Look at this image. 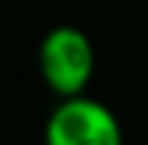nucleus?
Here are the masks:
<instances>
[{"label": "nucleus", "instance_id": "nucleus-1", "mask_svg": "<svg viewBox=\"0 0 148 145\" xmlns=\"http://www.w3.org/2000/svg\"><path fill=\"white\" fill-rule=\"evenodd\" d=\"M39 72L58 97H82L94 76V45L85 30L60 24L39 42Z\"/></svg>", "mask_w": 148, "mask_h": 145}, {"label": "nucleus", "instance_id": "nucleus-2", "mask_svg": "<svg viewBox=\"0 0 148 145\" xmlns=\"http://www.w3.org/2000/svg\"><path fill=\"white\" fill-rule=\"evenodd\" d=\"M45 145H124L118 118L91 97H66L45 121Z\"/></svg>", "mask_w": 148, "mask_h": 145}]
</instances>
